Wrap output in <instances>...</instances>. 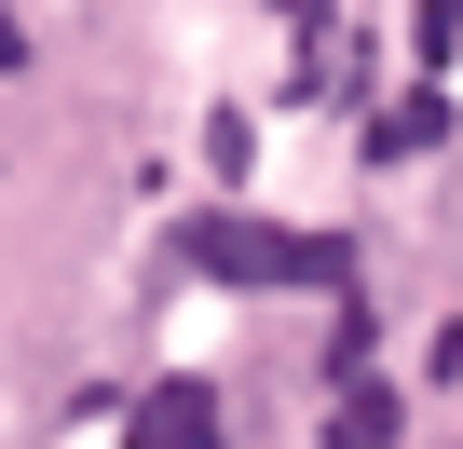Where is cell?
Masks as SVG:
<instances>
[{"label":"cell","instance_id":"obj_1","mask_svg":"<svg viewBox=\"0 0 463 449\" xmlns=\"http://www.w3.org/2000/svg\"><path fill=\"white\" fill-rule=\"evenodd\" d=\"M177 259L204 273V286H354V246L341 232H287V218H191L177 232Z\"/></svg>","mask_w":463,"mask_h":449},{"label":"cell","instance_id":"obj_2","mask_svg":"<svg viewBox=\"0 0 463 449\" xmlns=\"http://www.w3.org/2000/svg\"><path fill=\"white\" fill-rule=\"evenodd\" d=\"M123 449H218V395L204 381H150L123 408Z\"/></svg>","mask_w":463,"mask_h":449},{"label":"cell","instance_id":"obj_3","mask_svg":"<svg viewBox=\"0 0 463 449\" xmlns=\"http://www.w3.org/2000/svg\"><path fill=\"white\" fill-rule=\"evenodd\" d=\"M327 449H395V395H382L368 368L341 381V408H327Z\"/></svg>","mask_w":463,"mask_h":449},{"label":"cell","instance_id":"obj_4","mask_svg":"<svg viewBox=\"0 0 463 449\" xmlns=\"http://www.w3.org/2000/svg\"><path fill=\"white\" fill-rule=\"evenodd\" d=\"M436 136H449V96H409V109H382L368 150H436Z\"/></svg>","mask_w":463,"mask_h":449},{"label":"cell","instance_id":"obj_5","mask_svg":"<svg viewBox=\"0 0 463 449\" xmlns=\"http://www.w3.org/2000/svg\"><path fill=\"white\" fill-rule=\"evenodd\" d=\"M449 42H463V0H422V69H449Z\"/></svg>","mask_w":463,"mask_h":449}]
</instances>
